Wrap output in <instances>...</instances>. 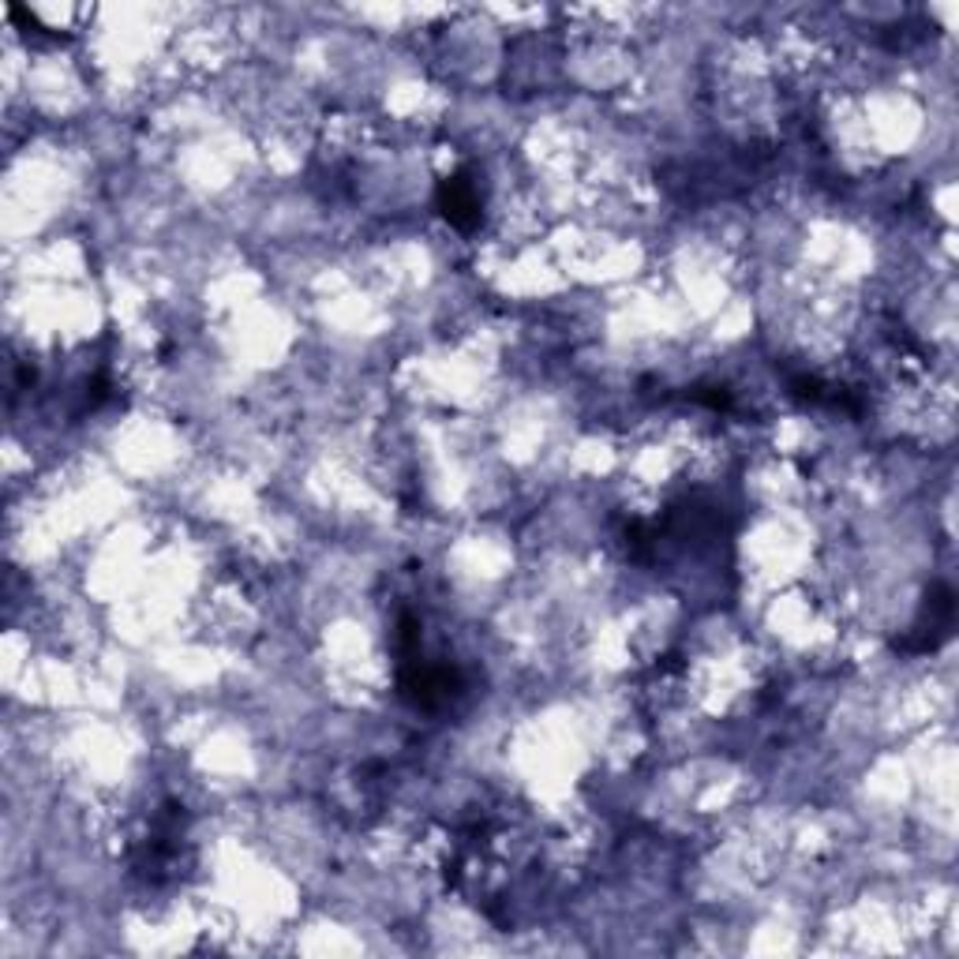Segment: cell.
<instances>
[{
    "label": "cell",
    "mask_w": 959,
    "mask_h": 959,
    "mask_svg": "<svg viewBox=\"0 0 959 959\" xmlns=\"http://www.w3.org/2000/svg\"><path fill=\"white\" fill-rule=\"evenodd\" d=\"M438 199H443L446 218H450L454 225H461V230H469V225L480 218V196H477V188H472L465 177L446 180L443 196H438Z\"/></svg>",
    "instance_id": "obj_1"
}]
</instances>
